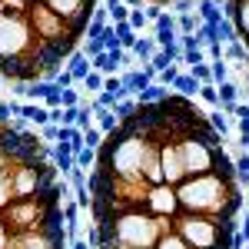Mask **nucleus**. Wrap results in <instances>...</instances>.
<instances>
[{"instance_id":"39448f33","label":"nucleus","mask_w":249,"mask_h":249,"mask_svg":"<svg viewBox=\"0 0 249 249\" xmlns=\"http://www.w3.org/2000/svg\"><path fill=\"white\" fill-rule=\"evenodd\" d=\"M143 210L153 213V216H160V219H176V216H179V196H176V186H170V183L150 186Z\"/></svg>"},{"instance_id":"9d476101","label":"nucleus","mask_w":249,"mask_h":249,"mask_svg":"<svg viewBox=\"0 0 249 249\" xmlns=\"http://www.w3.org/2000/svg\"><path fill=\"white\" fill-rule=\"evenodd\" d=\"M199 87H203V83L193 77V73H179L176 83H173V90H176L179 96H199Z\"/></svg>"},{"instance_id":"a878e982","label":"nucleus","mask_w":249,"mask_h":249,"mask_svg":"<svg viewBox=\"0 0 249 249\" xmlns=\"http://www.w3.org/2000/svg\"><path fill=\"white\" fill-rule=\"evenodd\" d=\"M107 10H110V23H126L130 20V7L126 3H110Z\"/></svg>"},{"instance_id":"0eeeda50","label":"nucleus","mask_w":249,"mask_h":249,"mask_svg":"<svg viewBox=\"0 0 249 249\" xmlns=\"http://www.w3.org/2000/svg\"><path fill=\"white\" fill-rule=\"evenodd\" d=\"M93 123H96V130L103 136H110L120 126V120H116V113L113 110H107V107H93Z\"/></svg>"},{"instance_id":"bb28decb","label":"nucleus","mask_w":249,"mask_h":249,"mask_svg":"<svg viewBox=\"0 0 249 249\" xmlns=\"http://www.w3.org/2000/svg\"><path fill=\"white\" fill-rule=\"evenodd\" d=\"M183 70H179V63H173L170 70H163V73H156V83H163L166 90H173V83H176V77H179Z\"/></svg>"},{"instance_id":"dca6fc26","label":"nucleus","mask_w":249,"mask_h":249,"mask_svg":"<svg viewBox=\"0 0 249 249\" xmlns=\"http://www.w3.org/2000/svg\"><path fill=\"white\" fill-rule=\"evenodd\" d=\"M170 93H173V90H166L163 83H150V87L136 96V100H140V103H160V100H166Z\"/></svg>"},{"instance_id":"4be33fe9","label":"nucleus","mask_w":249,"mask_h":249,"mask_svg":"<svg viewBox=\"0 0 249 249\" xmlns=\"http://www.w3.org/2000/svg\"><path fill=\"white\" fill-rule=\"evenodd\" d=\"M136 107H140V100H136V96H126V100H120V103L113 107L116 120H126V116H133V113H136Z\"/></svg>"},{"instance_id":"423d86ee","label":"nucleus","mask_w":249,"mask_h":249,"mask_svg":"<svg viewBox=\"0 0 249 249\" xmlns=\"http://www.w3.org/2000/svg\"><path fill=\"white\" fill-rule=\"evenodd\" d=\"M53 166L60 170V176H70V173L77 170V153H73L67 143H57V146H53Z\"/></svg>"},{"instance_id":"b1692460","label":"nucleus","mask_w":249,"mask_h":249,"mask_svg":"<svg viewBox=\"0 0 249 249\" xmlns=\"http://www.w3.org/2000/svg\"><path fill=\"white\" fill-rule=\"evenodd\" d=\"M210 70H213V83H216V87L230 80V63H226V60H210Z\"/></svg>"},{"instance_id":"f03ea898","label":"nucleus","mask_w":249,"mask_h":249,"mask_svg":"<svg viewBox=\"0 0 249 249\" xmlns=\"http://www.w3.org/2000/svg\"><path fill=\"white\" fill-rule=\"evenodd\" d=\"M27 20H30V30H34V37H37V47H53V50H63L67 60L70 53H77L80 50V37L70 30V23L63 17H57L43 0L40 3H30V10H27Z\"/></svg>"},{"instance_id":"f704fd0d","label":"nucleus","mask_w":249,"mask_h":249,"mask_svg":"<svg viewBox=\"0 0 249 249\" xmlns=\"http://www.w3.org/2000/svg\"><path fill=\"white\" fill-rule=\"evenodd\" d=\"M150 67H153L156 73H163V70H170V67H173V60H170V53H166V50H160V53H156V57L150 60Z\"/></svg>"},{"instance_id":"cd10ccee","label":"nucleus","mask_w":249,"mask_h":249,"mask_svg":"<svg viewBox=\"0 0 249 249\" xmlns=\"http://www.w3.org/2000/svg\"><path fill=\"white\" fill-rule=\"evenodd\" d=\"M199 100L210 103V107H219V90H216V83H203V87H199Z\"/></svg>"},{"instance_id":"393cba45","label":"nucleus","mask_w":249,"mask_h":249,"mask_svg":"<svg viewBox=\"0 0 249 249\" xmlns=\"http://www.w3.org/2000/svg\"><path fill=\"white\" fill-rule=\"evenodd\" d=\"M103 140H107V136L96 130V123L90 126V130H83V146H90V150H100V146H103Z\"/></svg>"},{"instance_id":"a211bd4d","label":"nucleus","mask_w":249,"mask_h":249,"mask_svg":"<svg viewBox=\"0 0 249 249\" xmlns=\"http://www.w3.org/2000/svg\"><path fill=\"white\" fill-rule=\"evenodd\" d=\"M103 83H107V77H103L100 70H90L80 87H83V93H103Z\"/></svg>"},{"instance_id":"de8ad7c7","label":"nucleus","mask_w":249,"mask_h":249,"mask_svg":"<svg viewBox=\"0 0 249 249\" xmlns=\"http://www.w3.org/2000/svg\"><path fill=\"white\" fill-rule=\"evenodd\" d=\"M246 246H249V239H246Z\"/></svg>"},{"instance_id":"7c9ffc66","label":"nucleus","mask_w":249,"mask_h":249,"mask_svg":"<svg viewBox=\"0 0 249 249\" xmlns=\"http://www.w3.org/2000/svg\"><path fill=\"white\" fill-rule=\"evenodd\" d=\"M130 27H133L136 34H143L146 27H150V20H146V10H130V20H126Z\"/></svg>"},{"instance_id":"5701e85b","label":"nucleus","mask_w":249,"mask_h":249,"mask_svg":"<svg viewBox=\"0 0 249 249\" xmlns=\"http://www.w3.org/2000/svg\"><path fill=\"white\" fill-rule=\"evenodd\" d=\"M206 116H210V126L223 136V140H226V136H230V130H232V123L226 120V113H206Z\"/></svg>"},{"instance_id":"f257e3e1","label":"nucleus","mask_w":249,"mask_h":249,"mask_svg":"<svg viewBox=\"0 0 249 249\" xmlns=\"http://www.w3.org/2000/svg\"><path fill=\"white\" fill-rule=\"evenodd\" d=\"M176 196H179V213H193V216L236 219V213L243 210V186L219 173L186 176L176 186Z\"/></svg>"},{"instance_id":"58836bf2","label":"nucleus","mask_w":249,"mask_h":249,"mask_svg":"<svg viewBox=\"0 0 249 249\" xmlns=\"http://www.w3.org/2000/svg\"><path fill=\"white\" fill-rule=\"evenodd\" d=\"M190 73L199 80V83H213V70H210V63H199V67H193Z\"/></svg>"},{"instance_id":"6e6552de","label":"nucleus","mask_w":249,"mask_h":249,"mask_svg":"<svg viewBox=\"0 0 249 249\" xmlns=\"http://www.w3.org/2000/svg\"><path fill=\"white\" fill-rule=\"evenodd\" d=\"M67 70L73 73V80H77V83H83V80H87V73H90L93 67H90V57H87L83 50H77V53H70V60H67Z\"/></svg>"},{"instance_id":"72a5a7b5","label":"nucleus","mask_w":249,"mask_h":249,"mask_svg":"<svg viewBox=\"0 0 249 249\" xmlns=\"http://www.w3.org/2000/svg\"><path fill=\"white\" fill-rule=\"evenodd\" d=\"M14 239H17V236H14V230L7 226V219H3V213H0V249H10Z\"/></svg>"},{"instance_id":"f8f14e48","label":"nucleus","mask_w":249,"mask_h":249,"mask_svg":"<svg viewBox=\"0 0 249 249\" xmlns=\"http://www.w3.org/2000/svg\"><path fill=\"white\" fill-rule=\"evenodd\" d=\"M226 63H239V67H246L249 63V50L243 40H232V43H226ZM249 70V67H246Z\"/></svg>"},{"instance_id":"a18cd8bd","label":"nucleus","mask_w":249,"mask_h":249,"mask_svg":"<svg viewBox=\"0 0 249 249\" xmlns=\"http://www.w3.org/2000/svg\"><path fill=\"white\" fill-rule=\"evenodd\" d=\"M243 93H249V70H246V90H243Z\"/></svg>"},{"instance_id":"2f4dec72","label":"nucleus","mask_w":249,"mask_h":249,"mask_svg":"<svg viewBox=\"0 0 249 249\" xmlns=\"http://www.w3.org/2000/svg\"><path fill=\"white\" fill-rule=\"evenodd\" d=\"M183 63H186V67H199V63H210V60H206V50H183Z\"/></svg>"},{"instance_id":"c03bdc74","label":"nucleus","mask_w":249,"mask_h":249,"mask_svg":"<svg viewBox=\"0 0 249 249\" xmlns=\"http://www.w3.org/2000/svg\"><path fill=\"white\" fill-rule=\"evenodd\" d=\"M70 249H90V243H87V239H73V243H70Z\"/></svg>"},{"instance_id":"412c9836","label":"nucleus","mask_w":249,"mask_h":249,"mask_svg":"<svg viewBox=\"0 0 249 249\" xmlns=\"http://www.w3.org/2000/svg\"><path fill=\"white\" fill-rule=\"evenodd\" d=\"M216 40H219V43H232V40H239L236 37V27H232V20H219V23H216Z\"/></svg>"},{"instance_id":"c9c22d12","label":"nucleus","mask_w":249,"mask_h":249,"mask_svg":"<svg viewBox=\"0 0 249 249\" xmlns=\"http://www.w3.org/2000/svg\"><path fill=\"white\" fill-rule=\"evenodd\" d=\"M40 140H43V143H57V140H60V126H57V123L40 126Z\"/></svg>"},{"instance_id":"e433bc0d","label":"nucleus","mask_w":249,"mask_h":249,"mask_svg":"<svg viewBox=\"0 0 249 249\" xmlns=\"http://www.w3.org/2000/svg\"><path fill=\"white\" fill-rule=\"evenodd\" d=\"M206 60H226V43L213 40L210 47H206Z\"/></svg>"},{"instance_id":"37998d69","label":"nucleus","mask_w":249,"mask_h":249,"mask_svg":"<svg viewBox=\"0 0 249 249\" xmlns=\"http://www.w3.org/2000/svg\"><path fill=\"white\" fill-rule=\"evenodd\" d=\"M239 232L249 239V210H246V216H243V226H239Z\"/></svg>"},{"instance_id":"c85d7f7f","label":"nucleus","mask_w":249,"mask_h":249,"mask_svg":"<svg viewBox=\"0 0 249 249\" xmlns=\"http://www.w3.org/2000/svg\"><path fill=\"white\" fill-rule=\"evenodd\" d=\"M80 50L93 60V57H100V53H107V43H103V37H100V40H83V47H80Z\"/></svg>"},{"instance_id":"4c0bfd02","label":"nucleus","mask_w":249,"mask_h":249,"mask_svg":"<svg viewBox=\"0 0 249 249\" xmlns=\"http://www.w3.org/2000/svg\"><path fill=\"white\" fill-rule=\"evenodd\" d=\"M53 83H57L60 90H70V87H77V80H73V73H70L67 67H63V70L57 73V80H53Z\"/></svg>"},{"instance_id":"f3484780","label":"nucleus","mask_w":249,"mask_h":249,"mask_svg":"<svg viewBox=\"0 0 249 249\" xmlns=\"http://www.w3.org/2000/svg\"><path fill=\"white\" fill-rule=\"evenodd\" d=\"M216 90H219V107H230V103H239V93H243V90H239V87H236L232 80H226V83H219Z\"/></svg>"},{"instance_id":"ea45409f","label":"nucleus","mask_w":249,"mask_h":249,"mask_svg":"<svg viewBox=\"0 0 249 249\" xmlns=\"http://www.w3.org/2000/svg\"><path fill=\"white\" fill-rule=\"evenodd\" d=\"M80 120V107H63V123L60 126H77Z\"/></svg>"},{"instance_id":"aec40b11","label":"nucleus","mask_w":249,"mask_h":249,"mask_svg":"<svg viewBox=\"0 0 249 249\" xmlns=\"http://www.w3.org/2000/svg\"><path fill=\"white\" fill-rule=\"evenodd\" d=\"M153 34H179V30H176V14H173V10H166V14L153 23Z\"/></svg>"},{"instance_id":"20e7f679","label":"nucleus","mask_w":249,"mask_h":249,"mask_svg":"<svg viewBox=\"0 0 249 249\" xmlns=\"http://www.w3.org/2000/svg\"><path fill=\"white\" fill-rule=\"evenodd\" d=\"M160 160H163V183L179 186V183L190 176V173H186V163H183V146H179L176 136H170V140L160 143Z\"/></svg>"},{"instance_id":"c756f323","label":"nucleus","mask_w":249,"mask_h":249,"mask_svg":"<svg viewBox=\"0 0 249 249\" xmlns=\"http://www.w3.org/2000/svg\"><path fill=\"white\" fill-rule=\"evenodd\" d=\"M77 166H80V170H93V166H96V150L83 146V150L77 153Z\"/></svg>"},{"instance_id":"473e14b6","label":"nucleus","mask_w":249,"mask_h":249,"mask_svg":"<svg viewBox=\"0 0 249 249\" xmlns=\"http://www.w3.org/2000/svg\"><path fill=\"white\" fill-rule=\"evenodd\" d=\"M103 90H107V93H113L116 100H126V90H123V80H120V77H107Z\"/></svg>"},{"instance_id":"a19ab883","label":"nucleus","mask_w":249,"mask_h":249,"mask_svg":"<svg viewBox=\"0 0 249 249\" xmlns=\"http://www.w3.org/2000/svg\"><path fill=\"white\" fill-rule=\"evenodd\" d=\"M193 3H199V0H176V3H173V7H176L173 14H176V17H183V14H193Z\"/></svg>"},{"instance_id":"4468645a","label":"nucleus","mask_w":249,"mask_h":249,"mask_svg":"<svg viewBox=\"0 0 249 249\" xmlns=\"http://www.w3.org/2000/svg\"><path fill=\"white\" fill-rule=\"evenodd\" d=\"M196 14H199L203 23H219V20H223V10H219L213 0H199V3H196Z\"/></svg>"},{"instance_id":"6ab92c4d","label":"nucleus","mask_w":249,"mask_h":249,"mask_svg":"<svg viewBox=\"0 0 249 249\" xmlns=\"http://www.w3.org/2000/svg\"><path fill=\"white\" fill-rule=\"evenodd\" d=\"M156 249H190L186 246V239H183V236H179V232H163V236H160V243H156Z\"/></svg>"},{"instance_id":"2eb2a0df","label":"nucleus","mask_w":249,"mask_h":249,"mask_svg":"<svg viewBox=\"0 0 249 249\" xmlns=\"http://www.w3.org/2000/svg\"><path fill=\"white\" fill-rule=\"evenodd\" d=\"M203 27V20H199V14H183V17H176V30H179V37H190V34H196Z\"/></svg>"},{"instance_id":"49530a36","label":"nucleus","mask_w":249,"mask_h":249,"mask_svg":"<svg viewBox=\"0 0 249 249\" xmlns=\"http://www.w3.org/2000/svg\"><path fill=\"white\" fill-rule=\"evenodd\" d=\"M100 249H113V246H100Z\"/></svg>"},{"instance_id":"1a4fd4ad","label":"nucleus","mask_w":249,"mask_h":249,"mask_svg":"<svg viewBox=\"0 0 249 249\" xmlns=\"http://www.w3.org/2000/svg\"><path fill=\"white\" fill-rule=\"evenodd\" d=\"M156 53H160V47H156V40H153V37H140V40H136V47H133L136 63H143V67H146V63H150Z\"/></svg>"},{"instance_id":"79ce46f5","label":"nucleus","mask_w":249,"mask_h":249,"mask_svg":"<svg viewBox=\"0 0 249 249\" xmlns=\"http://www.w3.org/2000/svg\"><path fill=\"white\" fill-rule=\"evenodd\" d=\"M50 123H57V126L63 123V107H60V110H50Z\"/></svg>"},{"instance_id":"ddd939ff","label":"nucleus","mask_w":249,"mask_h":249,"mask_svg":"<svg viewBox=\"0 0 249 249\" xmlns=\"http://www.w3.org/2000/svg\"><path fill=\"white\" fill-rule=\"evenodd\" d=\"M113 30H116V40H120V47H123V50H133L136 40L143 37V34H136L130 23H113Z\"/></svg>"},{"instance_id":"7ed1b4c3","label":"nucleus","mask_w":249,"mask_h":249,"mask_svg":"<svg viewBox=\"0 0 249 249\" xmlns=\"http://www.w3.org/2000/svg\"><path fill=\"white\" fill-rule=\"evenodd\" d=\"M57 17H63L70 23V30L77 34L80 40H87V27L96 14V0H43Z\"/></svg>"},{"instance_id":"9b49d317","label":"nucleus","mask_w":249,"mask_h":249,"mask_svg":"<svg viewBox=\"0 0 249 249\" xmlns=\"http://www.w3.org/2000/svg\"><path fill=\"white\" fill-rule=\"evenodd\" d=\"M20 116H27V120L37 123V126H47V123H50V110H47L43 103H23V113Z\"/></svg>"}]
</instances>
